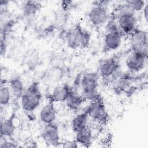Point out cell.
Masks as SVG:
<instances>
[{"mask_svg": "<svg viewBox=\"0 0 148 148\" xmlns=\"http://www.w3.org/2000/svg\"><path fill=\"white\" fill-rule=\"evenodd\" d=\"M42 95L38 82L32 83L25 90L20 97V102L23 109L28 112H34L40 105Z\"/></svg>", "mask_w": 148, "mask_h": 148, "instance_id": "cell-1", "label": "cell"}, {"mask_svg": "<svg viewBox=\"0 0 148 148\" xmlns=\"http://www.w3.org/2000/svg\"><path fill=\"white\" fill-rule=\"evenodd\" d=\"M115 17L120 31L123 36H129L138 27L136 13L130 9L124 3L119 8Z\"/></svg>", "mask_w": 148, "mask_h": 148, "instance_id": "cell-2", "label": "cell"}, {"mask_svg": "<svg viewBox=\"0 0 148 148\" xmlns=\"http://www.w3.org/2000/svg\"><path fill=\"white\" fill-rule=\"evenodd\" d=\"M91 34L80 24L72 28L66 34V42L68 47L71 49L87 47L90 42Z\"/></svg>", "mask_w": 148, "mask_h": 148, "instance_id": "cell-3", "label": "cell"}, {"mask_svg": "<svg viewBox=\"0 0 148 148\" xmlns=\"http://www.w3.org/2000/svg\"><path fill=\"white\" fill-rule=\"evenodd\" d=\"M109 1H96L88 12L87 17L90 23L94 27L105 25L109 19L108 5Z\"/></svg>", "mask_w": 148, "mask_h": 148, "instance_id": "cell-4", "label": "cell"}, {"mask_svg": "<svg viewBox=\"0 0 148 148\" xmlns=\"http://www.w3.org/2000/svg\"><path fill=\"white\" fill-rule=\"evenodd\" d=\"M120 61L117 56H113L101 60L98 64V72L103 79H115L120 72Z\"/></svg>", "mask_w": 148, "mask_h": 148, "instance_id": "cell-5", "label": "cell"}, {"mask_svg": "<svg viewBox=\"0 0 148 148\" xmlns=\"http://www.w3.org/2000/svg\"><path fill=\"white\" fill-rule=\"evenodd\" d=\"M147 52L131 50L125 60L128 71L135 74L142 71L146 65Z\"/></svg>", "mask_w": 148, "mask_h": 148, "instance_id": "cell-6", "label": "cell"}, {"mask_svg": "<svg viewBox=\"0 0 148 148\" xmlns=\"http://www.w3.org/2000/svg\"><path fill=\"white\" fill-rule=\"evenodd\" d=\"M84 111L89 119L94 121L102 123L108 120V114L101 98L88 102Z\"/></svg>", "mask_w": 148, "mask_h": 148, "instance_id": "cell-7", "label": "cell"}, {"mask_svg": "<svg viewBox=\"0 0 148 148\" xmlns=\"http://www.w3.org/2000/svg\"><path fill=\"white\" fill-rule=\"evenodd\" d=\"M41 138L47 145L53 146H60V134L58 125L54 123L44 124L41 131Z\"/></svg>", "mask_w": 148, "mask_h": 148, "instance_id": "cell-8", "label": "cell"}, {"mask_svg": "<svg viewBox=\"0 0 148 148\" xmlns=\"http://www.w3.org/2000/svg\"><path fill=\"white\" fill-rule=\"evenodd\" d=\"M131 50L147 52V32L141 28H136L129 35Z\"/></svg>", "mask_w": 148, "mask_h": 148, "instance_id": "cell-9", "label": "cell"}, {"mask_svg": "<svg viewBox=\"0 0 148 148\" xmlns=\"http://www.w3.org/2000/svg\"><path fill=\"white\" fill-rule=\"evenodd\" d=\"M123 36L120 32H105L103 40L106 50L112 51L119 49L122 45Z\"/></svg>", "mask_w": 148, "mask_h": 148, "instance_id": "cell-10", "label": "cell"}, {"mask_svg": "<svg viewBox=\"0 0 148 148\" xmlns=\"http://www.w3.org/2000/svg\"><path fill=\"white\" fill-rule=\"evenodd\" d=\"M100 77L98 72H88L83 74L80 78L81 91L98 88Z\"/></svg>", "mask_w": 148, "mask_h": 148, "instance_id": "cell-11", "label": "cell"}, {"mask_svg": "<svg viewBox=\"0 0 148 148\" xmlns=\"http://www.w3.org/2000/svg\"><path fill=\"white\" fill-rule=\"evenodd\" d=\"M57 116L54 102L49 100L39 110V119L43 124L51 123L55 121Z\"/></svg>", "mask_w": 148, "mask_h": 148, "instance_id": "cell-12", "label": "cell"}, {"mask_svg": "<svg viewBox=\"0 0 148 148\" xmlns=\"http://www.w3.org/2000/svg\"><path fill=\"white\" fill-rule=\"evenodd\" d=\"M74 90L73 87L67 84H61L55 87L49 96V100L53 102H64L67 97Z\"/></svg>", "mask_w": 148, "mask_h": 148, "instance_id": "cell-13", "label": "cell"}, {"mask_svg": "<svg viewBox=\"0 0 148 148\" xmlns=\"http://www.w3.org/2000/svg\"><path fill=\"white\" fill-rule=\"evenodd\" d=\"M75 140L80 147H88L92 143V131L88 125L84 129L75 133Z\"/></svg>", "mask_w": 148, "mask_h": 148, "instance_id": "cell-14", "label": "cell"}, {"mask_svg": "<svg viewBox=\"0 0 148 148\" xmlns=\"http://www.w3.org/2000/svg\"><path fill=\"white\" fill-rule=\"evenodd\" d=\"M85 102L80 93L73 90L69 94L65 102L67 108L71 110H77Z\"/></svg>", "mask_w": 148, "mask_h": 148, "instance_id": "cell-15", "label": "cell"}, {"mask_svg": "<svg viewBox=\"0 0 148 148\" xmlns=\"http://www.w3.org/2000/svg\"><path fill=\"white\" fill-rule=\"evenodd\" d=\"M89 117L85 111L75 115L71 122L72 131L76 133L88 126Z\"/></svg>", "mask_w": 148, "mask_h": 148, "instance_id": "cell-16", "label": "cell"}, {"mask_svg": "<svg viewBox=\"0 0 148 148\" xmlns=\"http://www.w3.org/2000/svg\"><path fill=\"white\" fill-rule=\"evenodd\" d=\"M16 126L14 124V117L13 115L1 119L0 133L1 136L7 138L11 137L15 131Z\"/></svg>", "mask_w": 148, "mask_h": 148, "instance_id": "cell-17", "label": "cell"}, {"mask_svg": "<svg viewBox=\"0 0 148 148\" xmlns=\"http://www.w3.org/2000/svg\"><path fill=\"white\" fill-rule=\"evenodd\" d=\"M8 83L12 94L20 98L25 90L22 79L18 76H13L8 80Z\"/></svg>", "mask_w": 148, "mask_h": 148, "instance_id": "cell-18", "label": "cell"}, {"mask_svg": "<svg viewBox=\"0 0 148 148\" xmlns=\"http://www.w3.org/2000/svg\"><path fill=\"white\" fill-rule=\"evenodd\" d=\"M12 95V92L8 84L1 85L0 103L2 107H5L10 103Z\"/></svg>", "mask_w": 148, "mask_h": 148, "instance_id": "cell-19", "label": "cell"}, {"mask_svg": "<svg viewBox=\"0 0 148 148\" xmlns=\"http://www.w3.org/2000/svg\"><path fill=\"white\" fill-rule=\"evenodd\" d=\"M39 4L36 1H26L23 6V10L24 14L28 16H31L36 13L39 9Z\"/></svg>", "mask_w": 148, "mask_h": 148, "instance_id": "cell-20", "label": "cell"}, {"mask_svg": "<svg viewBox=\"0 0 148 148\" xmlns=\"http://www.w3.org/2000/svg\"><path fill=\"white\" fill-rule=\"evenodd\" d=\"M146 2L140 0H130L124 2V4L135 13L142 11Z\"/></svg>", "mask_w": 148, "mask_h": 148, "instance_id": "cell-21", "label": "cell"}, {"mask_svg": "<svg viewBox=\"0 0 148 148\" xmlns=\"http://www.w3.org/2000/svg\"><path fill=\"white\" fill-rule=\"evenodd\" d=\"M105 32H120L115 17L109 18L105 24Z\"/></svg>", "mask_w": 148, "mask_h": 148, "instance_id": "cell-22", "label": "cell"}, {"mask_svg": "<svg viewBox=\"0 0 148 148\" xmlns=\"http://www.w3.org/2000/svg\"><path fill=\"white\" fill-rule=\"evenodd\" d=\"M8 138L7 137L1 135L0 148H14L18 147L14 142L8 139Z\"/></svg>", "mask_w": 148, "mask_h": 148, "instance_id": "cell-23", "label": "cell"}, {"mask_svg": "<svg viewBox=\"0 0 148 148\" xmlns=\"http://www.w3.org/2000/svg\"><path fill=\"white\" fill-rule=\"evenodd\" d=\"M60 146L65 148H76L80 147L75 140H66L61 142Z\"/></svg>", "mask_w": 148, "mask_h": 148, "instance_id": "cell-24", "label": "cell"}, {"mask_svg": "<svg viewBox=\"0 0 148 148\" xmlns=\"http://www.w3.org/2000/svg\"><path fill=\"white\" fill-rule=\"evenodd\" d=\"M7 49V45L6 42V38H2L1 37V54H3V53L6 52Z\"/></svg>", "mask_w": 148, "mask_h": 148, "instance_id": "cell-25", "label": "cell"}, {"mask_svg": "<svg viewBox=\"0 0 148 148\" xmlns=\"http://www.w3.org/2000/svg\"><path fill=\"white\" fill-rule=\"evenodd\" d=\"M143 17L145 18V20H146V21H147L148 20V3L146 2L145 4V6H144L143 10Z\"/></svg>", "mask_w": 148, "mask_h": 148, "instance_id": "cell-26", "label": "cell"}]
</instances>
